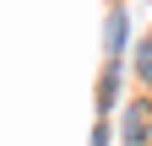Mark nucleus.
Returning a JSON list of instances; mask_svg holds the SVG:
<instances>
[{
    "instance_id": "1",
    "label": "nucleus",
    "mask_w": 152,
    "mask_h": 146,
    "mask_svg": "<svg viewBox=\"0 0 152 146\" xmlns=\"http://www.w3.org/2000/svg\"><path fill=\"white\" fill-rule=\"evenodd\" d=\"M120 135H125L130 146H147V141H152V103H147V98H136V103L125 108V119H120Z\"/></svg>"
},
{
    "instance_id": "2",
    "label": "nucleus",
    "mask_w": 152,
    "mask_h": 146,
    "mask_svg": "<svg viewBox=\"0 0 152 146\" xmlns=\"http://www.w3.org/2000/svg\"><path fill=\"white\" fill-rule=\"evenodd\" d=\"M103 43H109V60H120V54H125V43H130V16H125V11H114V16H109Z\"/></svg>"
},
{
    "instance_id": "3",
    "label": "nucleus",
    "mask_w": 152,
    "mask_h": 146,
    "mask_svg": "<svg viewBox=\"0 0 152 146\" xmlns=\"http://www.w3.org/2000/svg\"><path fill=\"white\" fill-rule=\"evenodd\" d=\"M120 81H125L120 60H109V70H103V92H98V103H103V108H114V98H120Z\"/></svg>"
},
{
    "instance_id": "4",
    "label": "nucleus",
    "mask_w": 152,
    "mask_h": 146,
    "mask_svg": "<svg viewBox=\"0 0 152 146\" xmlns=\"http://www.w3.org/2000/svg\"><path fill=\"white\" fill-rule=\"evenodd\" d=\"M136 76L152 87V38H141V43H136Z\"/></svg>"
},
{
    "instance_id": "5",
    "label": "nucleus",
    "mask_w": 152,
    "mask_h": 146,
    "mask_svg": "<svg viewBox=\"0 0 152 146\" xmlns=\"http://www.w3.org/2000/svg\"><path fill=\"white\" fill-rule=\"evenodd\" d=\"M92 146H109V124H103V119L92 124Z\"/></svg>"
}]
</instances>
